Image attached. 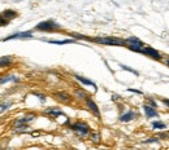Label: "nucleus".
Returning a JSON list of instances; mask_svg holds the SVG:
<instances>
[{
	"label": "nucleus",
	"instance_id": "4468645a",
	"mask_svg": "<svg viewBox=\"0 0 169 150\" xmlns=\"http://www.w3.org/2000/svg\"><path fill=\"white\" fill-rule=\"evenodd\" d=\"M55 96L57 97V100H60V101H63V102H70L72 101V98H70V96L68 93H64V92H57Z\"/></svg>",
	"mask_w": 169,
	"mask_h": 150
},
{
	"label": "nucleus",
	"instance_id": "393cba45",
	"mask_svg": "<svg viewBox=\"0 0 169 150\" xmlns=\"http://www.w3.org/2000/svg\"><path fill=\"white\" fill-rule=\"evenodd\" d=\"M34 94H35L36 97H39V98H40V101H42V102H44V101H46V96H43V94H40V93H36V92H34Z\"/></svg>",
	"mask_w": 169,
	"mask_h": 150
},
{
	"label": "nucleus",
	"instance_id": "f3484780",
	"mask_svg": "<svg viewBox=\"0 0 169 150\" xmlns=\"http://www.w3.org/2000/svg\"><path fill=\"white\" fill-rule=\"evenodd\" d=\"M48 43H51V44H57V46H63V44L74 43V40H72V39H67V40H48Z\"/></svg>",
	"mask_w": 169,
	"mask_h": 150
},
{
	"label": "nucleus",
	"instance_id": "f257e3e1",
	"mask_svg": "<svg viewBox=\"0 0 169 150\" xmlns=\"http://www.w3.org/2000/svg\"><path fill=\"white\" fill-rule=\"evenodd\" d=\"M92 42L99 43V44H106V46H125V40L118 39L116 36H103V38H94L91 39Z\"/></svg>",
	"mask_w": 169,
	"mask_h": 150
},
{
	"label": "nucleus",
	"instance_id": "a878e982",
	"mask_svg": "<svg viewBox=\"0 0 169 150\" xmlns=\"http://www.w3.org/2000/svg\"><path fill=\"white\" fill-rule=\"evenodd\" d=\"M129 92H134V93H138V94H142V91H138V90H133V88H128Z\"/></svg>",
	"mask_w": 169,
	"mask_h": 150
},
{
	"label": "nucleus",
	"instance_id": "5701e85b",
	"mask_svg": "<svg viewBox=\"0 0 169 150\" xmlns=\"http://www.w3.org/2000/svg\"><path fill=\"white\" fill-rule=\"evenodd\" d=\"M8 20H5L4 17H3V16H0V27H2V26H5V25H8Z\"/></svg>",
	"mask_w": 169,
	"mask_h": 150
},
{
	"label": "nucleus",
	"instance_id": "cd10ccee",
	"mask_svg": "<svg viewBox=\"0 0 169 150\" xmlns=\"http://www.w3.org/2000/svg\"><path fill=\"white\" fill-rule=\"evenodd\" d=\"M92 140H94V141H99V135H98V133H94V135H92Z\"/></svg>",
	"mask_w": 169,
	"mask_h": 150
},
{
	"label": "nucleus",
	"instance_id": "20e7f679",
	"mask_svg": "<svg viewBox=\"0 0 169 150\" xmlns=\"http://www.w3.org/2000/svg\"><path fill=\"white\" fill-rule=\"evenodd\" d=\"M70 130H73L79 136H87L90 133V127L85 122H75L70 126Z\"/></svg>",
	"mask_w": 169,
	"mask_h": 150
},
{
	"label": "nucleus",
	"instance_id": "f03ea898",
	"mask_svg": "<svg viewBox=\"0 0 169 150\" xmlns=\"http://www.w3.org/2000/svg\"><path fill=\"white\" fill-rule=\"evenodd\" d=\"M125 46L129 49H132L133 52H138V53H142L144 48V44L135 36H129L128 39H125Z\"/></svg>",
	"mask_w": 169,
	"mask_h": 150
},
{
	"label": "nucleus",
	"instance_id": "dca6fc26",
	"mask_svg": "<svg viewBox=\"0 0 169 150\" xmlns=\"http://www.w3.org/2000/svg\"><path fill=\"white\" fill-rule=\"evenodd\" d=\"M152 128L154 130H167V124L163 123V122L155 120V122H152Z\"/></svg>",
	"mask_w": 169,
	"mask_h": 150
},
{
	"label": "nucleus",
	"instance_id": "6ab92c4d",
	"mask_svg": "<svg viewBox=\"0 0 169 150\" xmlns=\"http://www.w3.org/2000/svg\"><path fill=\"white\" fill-rule=\"evenodd\" d=\"M10 105H12V102L10 101H5V102H3V104H0V114L2 113H4L5 110H7Z\"/></svg>",
	"mask_w": 169,
	"mask_h": 150
},
{
	"label": "nucleus",
	"instance_id": "6e6552de",
	"mask_svg": "<svg viewBox=\"0 0 169 150\" xmlns=\"http://www.w3.org/2000/svg\"><path fill=\"white\" fill-rule=\"evenodd\" d=\"M143 112H144L147 118H156V116L159 115L156 112V109H154L152 106H150V105H147V104L143 105Z\"/></svg>",
	"mask_w": 169,
	"mask_h": 150
},
{
	"label": "nucleus",
	"instance_id": "f8f14e48",
	"mask_svg": "<svg viewBox=\"0 0 169 150\" xmlns=\"http://www.w3.org/2000/svg\"><path fill=\"white\" fill-rule=\"evenodd\" d=\"M44 113L47 115H51V116H59V115H63V112L57 108H48L44 110Z\"/></svg>",
	"mask_w": 169,
	"mask_h": 150
},
{
	"label": "nucleus",
	"instance_id": "ddd939ff",
	"mask_svg": "<svg viewBox=\"0 0 169 150\" xmlns=\"http://www.w3.org/2000/svg\"><path fill=\"white\" fill-rule=\"evenodd\" d=\"M8 82H20V79L14 75H8V76H0V84H5Z\"/></svg>",
	"mask_w": 169,
	"mask_h": 150
},
{
	"label": "nucleus",
	"instance_id": "a211bd4d",
	"mask_svg": "<svg viewBox=\"0 0 169 150\" xmlns=\"http://www.w3.org/2000/svg\"><path fill=\"white\" fill-rule=\"evenodd\" d=\"M3 16H4V17H8V18H14V17H17V13H16L14 10L8 9V10H4Z\"/></svg>",
	"mask_w": 169,
	"mask_h": 150
},
{
	"label": "nucleus",
	"instance_id": "9b49d317",
	"mask_svg": "<svg viewBox=\"0 0 169 150\" xmlns=\"http://www.w3.org/2000/svg\"><path fill=\"white\" fill-rule=\"evenodd\" d=\"M74 78L77 79L78 82H81L82 84H85V86H91V87H94L95 90H96V84L94 82H91L90 79H86V78H83V76H81V75H74Z\"/></svg>",
	"mask_w": 169,
	"mask_h": 150
},
{
	"label": "nucleus",
	"instance_id": "412c9836",
	"mask_svg": "<svg viewBox=\"0 0 169 150\" xmlns=\"http://www.w3.org/2000/svg\"><path fill=\"white\" fill-rule=\"evenodd\" d=\"M147 105H150V106H152L154 109L157 108V104L155 102V100L152 98V97H148V98H147Z\"/></svg>",
	"mask_w": 169,
	"mask_h": 150
},
{
	"label": "nucleus",
	"instance_id": "b1692460",
	"mask_svg": "<svg viewBox=\"0 0 169 150\" xmlns=\"http://www.w3.org/2000/svg\"><path fill=\"white\" fill-rule=\"evenodd\" d=\"M159 141V137H151V138H148V140H146L144 142L146 144H151V142H157Z\"/></svg>",
	"mask_w": 169,
	"mask_h": 150
},
{
	"label": "nucleus",
	"instance_id": "c85d7f7f",
	"mask_svg": "<svg viewBox=\"0 0 169 150\" xmlns=\"http://www.w3.org/2000/svg\"><path fill=\"white\" fill-rule=\"evenodd\" d=\"M165 64H167V66H168V68H169V57L165 60Z\"/></svg>",
	"mask_w": 169,
	"mask_h": 150
},
{
	"label": "nucleus",
	"instance_id": "c756f323",
	"mask_svg": "<svg viewBox=\"0 0 169 150\" xmlns=\"http://www.w3.org/2000/svg\"><path fill=\"white\" fill-rule=\"evenodd\" d=\"M8 150H12V149H8Z\"/></svg>",
	"mask_w": 169,
	"mask_h": 150
},
{
	"label": "nucleus",
	"instance_id": "2eb2a0df",
	"mask_svg": "<svg viewBox=\"0 0 169 150\" xmlns=\"http://www.w3.org/2000/svg\"><path fill=\"white\" fill-rule=\"evenodd\" d=\"M12 64V58L9 56H5V57H0V68H7Z\"/></svg>",
	"mask_w": 169,
	"mask_h": 150
},
{
	"label": "nucleus",
	"instance_id": "aec40b11",
	"mask_svg": "<svg viewBox=\"0 0 169 150\" xmlns=\"http://www.w3.org/2000/svg\"><path fill=\"white\" fill-rule=\"evenodd\" d=\"M75 94H77V97H79V98H82V100H86L87 98V96H86V93L82 91V90H77L75 91Z\"/></svg>",
	"mask_w": 169,
	"mask_h": 150
},
{
	"label": "nucleus",
	"instance_id": "7ed1b4c3",
	"mask_svg": "<svg viewBox=\"0 0 169 150\" xmlns=\"http://www.w3.org/2000/svg\"><path fill=\"white\" fill-rule=\"evenodd\" d=\"M59 29H60V25L56 24V22L52 21V20L39 22V24L35 26V30H39V31H55Z\"/></svg>",
	"mask_w": 169,
	"mask_h": 150
},
{
	"label": "nucleus",
	"instance_id": "0eeeda50",
	"mask_svg": "<svg viewBox=\"0 0 169 150\" xmlns=\"http://www.w3.org/2000/svg\"><path fill=\"white\" fill-rule=\"evenodd\" d=\"M86 105H87V108H89L96 116H100V110H99V108H98V105L94 102V100L90 98V97H87L86 98Z\"/></svg>",
	"mask_w": 169,
	"mask_h": 150
},
{
	"label": "nucleus",
	"instance_id": "1a4fd4ad",
	"mask_svg": "<svg viewBox=\"0 0 169 150\" xmlns=\"http://www.w3.org/2000/svg\"><path fill=\"white\" fill-rule=\"evenodd\" d=\"M35 118V115H28V116H24V118H21V119H18V120H16V123H14V126L16 127H20V126H25L26 127V124L28 123H30V122Z\"/></svg>",
	"mask_w": 169,
	"mask_h": 150
},
{
	"label": "nucleus",
	"instance_id": "4be33fe9",
	"mask_svg": "<svg viewBox=\"0 0 169 150\" xmlns=\"http://www.w3.org/2000/svg\"><path fill=\"white\" fill-rule=\"evenodd\" d=\"M121 68H122L124 70H126V71H130V73H133L134 75H139L138 71H135V70H133V69H130V68H128V66H125V65H121Z\"/></svg>",
	"mask_w": 169,
	"mask_h": 150
},
{
	"label": "nucleus",
	"instance_id": "39448f33",
	"mask_svg": "<svg viewBox=\"0 0 169 150\" xmlns=\"http://www.w3.org/2000/svg\"><path fill=\"white\" fill-rule=\"evenodd\" d=\"M142 53L143 54H146V56H148V57H151V58H154V60H156V61H160L163 57H161V54L156 51V49H154L152 47H147V46H144V48H143V51H142Z\"/></svg>",
	"mask_w": 169,
	"mask_h": 150
},
{
	"label": "nucleus",
	"instance_id": "423d86ee",
	"mask_svg": "<svg viewBox=\"0 0 169 150\" xmlns=\"http://www.w3.org/2000/svg\"><path fill=\"white\" fill-rule=\"evenodd\" d=\"M33 34L30 31H25V32H16V34H12L10 36L3 39V42H8V40H12V39H31Z\"/></svg>",
	"mask_w": 169,
	"mask_h": 150
},
{
	"label": "nucleus",
	"instance_id": "9d476101",
	"mask_svg": "<svg viewBox=\"0 0 169 150\" xmlns=\"http://www.w3.org/2000/svg\"><path fill=\"white\" fill-rule=\"evenodd\" d=\"M135 116H137V114H135L133 110H129L128 113H125L120 116V122H130V120L135 119Z\"/></svg>",
	"mask_w": 169,
	"mask_h": 150
},
{
	"label": "nucleus",
	"instance_id": "bb28decb",
	"mask_svg": "<svg viewBox=\"0 0 169 150\" xmlns=\"http://www.w3.org/2000/svg\"><path fill=\"white\" fill-rule=\"evenodd\" d=\"M161 101H163V104H164L165 106L169 108V98H161Z\"/></svg>",
	"mask_w": 169,
	"mask_h": 150
}]
</instances>
